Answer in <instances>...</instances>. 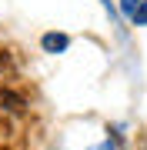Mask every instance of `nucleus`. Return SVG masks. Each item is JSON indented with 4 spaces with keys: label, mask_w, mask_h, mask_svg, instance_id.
Here are the masks:
<instances>
[{
    "label": "nucleus",
    "mask_w": 147,
    "mask_h": 150,
    "mask_svg": "<svg viewBox=\"0 0 147 150\" xmlns=\"http://www.w3.org/2000/svg\"><path fill=\"white\" fill-rule=\"evenodd\" d=\"M23 107H27V100H23L17 90H10V87H4V90H0V110H7V113H20Z\"/></svg>",
    "instance_id": "1"
},
{
    "label": "nucleus",
    "mask_w": 147,
    "mask_h": 150,
    "mask_svg": "<svg viewBox=\"0 0 147 150\" xmlns=\"http://www.w3.org/2000/svg\"><path fill=\"white\" fill-rule=\"evenodd\" d=\"M40 47H44L47 54H64V50L70 47V37H67V33H44V37H40Z\"/></svg>",
    "instance_id": "2"
},
{
    "label": "nucleus",
    "mask_w": 147,
    "mask_h": 150,
    "mask_svg": "<svg viewBox=\"0 0 147 150\" xmlns=\"http://www.w3.org/2000/svg\"><path fill=\"white\" fill-rule=\"evenodd\" d=\"M131 20H134V27H147V0L137 7V13L131 17Z\"/></svg>",
    "instance_id": "3"
},
{
    "label": "nucleus",
    "mask_w": 147,
    "mask_h": 150,
    "mask_svg": "<svg viewBox=\"0 0 147 150\" xmlns=\"http://www.w3.org/2000/svg\"><path fill=\"white\" fill-rule=\"evenodd\" d=\"M141 4H144V0H120V10H124L127 17H134V13H137V7H141Z\"/></svg>",
    "instance_id": "4"
},
{
    "label": "nucleus",
    "mask_w": 147,
    "mask_h": 150,
    "mask_svg": "<svg viewBox=\"0 0 147 150\" xmlns=\"http://www.w3.org/2000/svg\"><path fill=\"white\" fill-rule=\"evenodd\" d=\"M94 150H114V147H94Z\"/></svg>",
    "instance_id": "5"
},
{
    "label": "nucleus",
    "mask_w": 147,
    "mask_h": 150,
    "mask_svg": "<svg viewBox=\"0 0 147 150\" xmlns=\"http://www.w3.org/2000/svg\"><path fill=\"white\" fill-rule=\"evenodd\" d=\"M0 150H10V147H0Z\"/></svg>",
    "instance_id": "6"
}]
</instances>
